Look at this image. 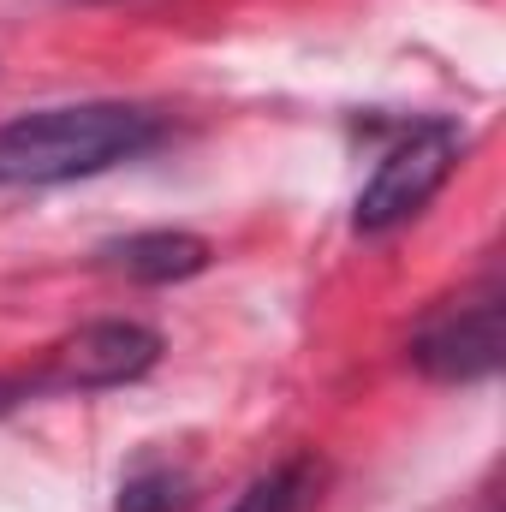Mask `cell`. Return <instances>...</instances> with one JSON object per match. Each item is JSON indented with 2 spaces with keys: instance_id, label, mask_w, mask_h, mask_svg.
I'll use <instances>...</instances> for the list:
<instances>
[{
  "instance_id": "6da1fadb",
  "label": "cell",
  "mask_w": 506,
  "mask_h": 512,
  "mask_svg": "<svg viewBox=\"0 0 506 512\" xmlns=\"http://www.w3.org/2000/svg\"><path fill=\"white\" fill-rule=\"evenodd\" d=\"M167 137V120L137 102H60L0 126V185L42 191L114 173L149 155Z\"/></svg>"
},
{
  "instance_id": "5b68a950",
  "label": "cell",
  "mask_w": 506,
  "mask_h": 512,
  "mask_svg": "<svg viewBox=\"0 0 506 512\" xmlns=\"http://www.w3.org/2000/svg\"><path fill=\"white\" fill-rule=\"evenodd\" d=\"M102 268L126 274L137 286H173V280H191L209 268V239L185 233V227H149V233H126V239H108L102 245Z\"/></svg>"
},
{
  "instance_id": "8992f818",
  "label": "cell",
  "mask_w": 506,
  "mask_h": 512,
  "mask_svg": "<svg viewBox=\"0 0 506 512\" xmlns=\"http://www.w3.org/2000/svg\"><path fill=\"white\" fill-rule=\"evenodd\" d=\"M316 489H322V465L310 453H292L274 471H262L227 512H304L316 501Z\"/></svg>"
},
{
  "instance_id": "ba28073f",
  "label": "cell",
  "mask_w": 506,
  "mask_h": 512,
  "mask_svg": "<svg viewBox=\"0 0 506 512\" xmlns=\"http://www.w3.org/2000/svg\"><path fill=\"white\" fill-rule=\"evenodd\" d=\"M12 399H18V387H12V382H0V411H6Z\"/></svg>"
},
{
  "instance_id": "7a4b0ae2",
  "label": "cell",
  "mask_w": 506,
  "mask_h": 512,
  "mask_svg": "<svg viewBox=\"0 0 506 512\" xmlns=\"http://www.w3.org/2000/svg\"><path fill=\"white\" fill-rule=\"evenodd\" d=\"M459 155H465V131L453 126V120H417V126H405L387 143L376 173L364 179V191L352 203V227L364 239H387L405 221H417L441 197V185L453 179Z\"/></svg>"
},
{
  "instance_id": "3957f363",
  "label": "cell",
  "mask_w": 506,
  "mask_h": 512,
  "mask_svg": "<svg viewBox=\"0 0 506 512\" xmlns=\"http://www.w3.org/2000/svg\"><path fill=\"white\" fill-rule=\"evenodd\" d=\"M405 358L429 382H447V387L489 382L501 370V274L483 268L477 286H465L459 298H447L441 310H429L423 328L411 334Z\"/></svg>"
},
{
  "instance_id": "277c9868",
  "label": "cell",
  "mask_w": 506,
  "mask_h": 512,
  "mask_svg": "<svg viewBox=\"0 0 506 512\" xmlns=\"http://www.w3.org/2000/svg\"><path fill=\"white\" fill-rule=\"evenodd\" d=\"M161 364V334L149 322L108 316V322H84L78 334L54 340L36 382L42 393H102V387H126L149 376Z\"/></svg>"
},
{
  "instance_id": "52a82bcc",
  "label": "cell",
  "mask_w": 506,
  "mask_h": 512,
  "mask_svg": "<svg viewBox=\"0 0 506 512\" xmlns=\"http://www.w3.org/2000/svg\"><path fill=\"white\" fill-rule=\"evenodd\" d=\"M185 495H191V477H185L179 465H167V459H143L137 471H126L114 512H179L185 507Z\"/></svg>"
}]
</instances>
